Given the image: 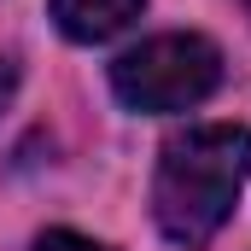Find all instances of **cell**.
<instances>
[{"label": "cell", "instance_id": "1", "mask_svg": "<svg viewBox=\"0 0 251 251\" xmlns=\"http://www.w3.org/2000/svg\"><path fill=\"white\" fill-rule=\"evenodd\" d=\"M251 176V128L199 123L164 140L152 176V216L170 246H210V234L234 216V199Z\"/></svg>", "mask_w": 251, "mask_h": 251}, {"label": "cell", "instance_id": "2", "mask_svg": "<svg viewBox=\"0 0 251 251\" xmlns=\"http://www.w3.org/2000/svg\"><path fill=\"white\" fill-rule=\"evenodd\" d=\"M222 82V53L204 35H152L111 64V88L128 111H187Z\"/></svg>", "mask_w": 251, "mask_h": 251}, {"label": "cell", "instance_id": "3", "mask_svg": "<svg viewBox=\"0 0 251 251\" xmlns=\"http://www.w3.org/2000/svg\"><path fill=\"white\" fill-rule=\"evenodd\" d=\"M146 12V0H53V24L70 41H111L117 29H128Z\"/></svg>", "mask_w": 251, "mask_h": 251}, {"label": "cell", "instance_id": "4", "mask_svg": "<svg viewBox=\"0 0 251 251\" xmlns=\"http://www.w3.org/2000/svg\"><path fill=\"white\" fill-rule=\"evenodd\" d=\"M35 251H111V246L82 240V234H70V228H53V234H41V240H35Z\"/></svg>", "mask_w": 251, "mask_h": 251}, {"label": "cell", "instance_id": "5", "mask_svg": "<svg viewBox=\"0 0 251 251\" xmlns=\"http://www.w3.org/2000/svg\"><path fill=\"white\" fill-rule=\"evenodd\" d=\"M12 94H18V64H12V59H0V111L12 105Z\"/></svg>", "mask_w": 251, "mask_h": 251}, {"label": "cell", "instance_id": "6", "mask_svg": "<svg viewBox=\"0 0 251 251\" xmlns=\"http://www.w3.org/2000/svg\"><path fill=\"white\" fill-rule=\"evenodd\" d=\"M240 6H246V18H251V0H240Z\"/></svg>", "mask_w": 251, "mask_h": 251}]
</instances>
